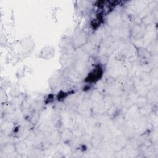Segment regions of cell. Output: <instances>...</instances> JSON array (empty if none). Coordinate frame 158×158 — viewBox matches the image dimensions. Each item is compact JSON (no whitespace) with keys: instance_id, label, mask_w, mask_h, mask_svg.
Wrapping results in <instances>:
<instances>
[{"instance_id":"obj_18","label":"cell","mask_w":158,"mask_h":158,"mask_svg":"<svg viewBox=\"0 0 158 158\" xmlns=\"http://www.w3.org/2000/svg\"><path fill=\"white\" fill-rule=\"evenodd\" d=\"M102 143V137L100 135H96L91 139V144L93 148H97Z\"/></svg>"},{"instance_id":"obj_24","label":"cell","mask_w":158,"mask_h":158,"mask_svg":"<svg viewBox=\"0 0 158 158\" xmlns=\"http://www.w3.org/2000/svg\"><path fill=\"white\" fill-rule=\"evenodd\" d=\"M10 94L12 96V97H19L20 95V92L19 91L17 90V89L15 88H13L11 89V91H10Z\"/></svg>"},{"instance_id":"obj_20","label":"cell","mask_w":158,"mask_h":158,"mask_svg":"<svg viewBox=\"0 0 158 158\" xmlns=\"http://www.w3.org/2000/svg\"><path fill=\"white\" fill-rule=\"evenodd\" d=\"M112 105L115 107H118L122 102V99L120 95H113L111 96Z\"/></svg>"},{"instance_id":"obj_1","label":"cell","mask_w":158,"mask_h":158,"mask_svg":"<svg viewBox=\"0 0 158 158\" xmlns=\"http://www.w3.org/2000/svg\"><path fill=\"white\" fill-rule=\"evenodd\" d=\"M106 23L107 25L112 29L119 27L123 23L122 15L117 11H112L107 15Z\"/></svg>"},{"instance_id":"obj_23","label":"cell","mask_w":158,"mask_h":158,"mask_svg":"<svg viewBox=\"0 0 158 158\" xmlns=\"http://www.w3.org/2000/svg\"><path fill=\"white\" fill-rule=\"evenodd\" d=\"M50 81H51L50 82L51 85H52L54 87H56V86H59V84L60 81V76L59 77V76L55 75L51 78Z\"/></svg>"},{"instance_id":"obj_2","label":"cell","mask_w":158,"mask_h":158,"mask_svg":"<svg viewBox=\"0 0 158 158\" xmlns=\"http://www.w3.org/2000/svg\"><path fill=\"white\" fill-rule=\"evenodd\" d=\"M88 37L85 31H80L71 38L72 44L75 50L78 49L87 44Z\"/></svg>"},{"instance_id":"obj_6","label":"cell","mask_w":158,"mask_h":158,"mask_svg":"<svg viewBox=\"0 0 158 158\" xmlns=\"http://www.w3.org/2000/svg\"><path fill=\"white\" fill-rule=\"evenodd\" d=\"M146 103L154 106L157 104V90L156 88L149 89L145 97Z\"/></svg>"},{"instance_id":"obj_12","label":"cell","mask_w":158,"mask_h":158,"mask_svg":"<svg viewBox=\"0 0 158 158\" xmlns=\"http://www.w3.org/2000/svg\"><path fill=\"white\" fill-rule=\"evenodd\" d=\"M138 114H139V106L136 104L130 106L128 109L127 112L125 113V115L128 116V118H131V119L135 118V117Z\"/></svg>"},{"instance_id":"obj_3","label":"cell","mask_w":158,"mask_h":158,"mask_svg":"<svg viewBox=\"0 0 158 158\" xmlns=\"http://www.w3.org/2000/svg\"><path fill=\"white\" fill-rule=\"evenodd\" d=\"M146 28V27L142 24L133 23L131 28H130V36L135 40H142L144 38Z\"/></svg>"},{"instance_id":"obj_8","label":"cell","mask_w":158,"mask_h":158,"mask_svg":"<svg viewBox=\"0 0 158 158\" xmlns=\"http://www.w3.org/2000/svg\"><path fill=\"white\" fill-rule=\"evenodd\" d=\"M138 80L144 86H149L152 83V78L147 71H143L138 77Z\"/></svg>"},{"instance_id":"obj_5","label":"cell","mask_w":158,"mask_h":158,"mask_svg":"<svg viewBox=\"0 0 158 158\" xmlns=\"http://www.w3.org/2000/svg\"><path fill=\"white\" fill-rule=\"evenodd\" d=\"M136 54L138 57L143 60H149L153 56L146 48L142 46L136 47Z\"/></svg>"},{"instance_id":"obj_4","label":"cell","mask_w":158,"mask_h":158,"mask_svg":"<svg viewBox=\"0 0 158 158\" xmlns=\"http://www.w3.org/2000/svg\"><path fill=\"white\" fill-rule=\"evenodd\" d=\"M55 54V49L51 46H46L40 51L38 57L42 59L49 60L54 57Z\"/></svg>"},{"instance_id":"obj_19","label":"cell","mask_w":158,"mask_h":158,"mask_svg":"<svg viewBox=\"0 0 158 158\" xmlns=\"http://www.w3.org/2000/svg\"><path fill=\"white\" fill-rule=\"evenodd\" d=\"M15 144H16L17 153L19 154H22V152L25 151L28 148L27 144L25 142H23V140H21L19 143H15Z\"/></svg>"},{"instance_id":"obj_14","label":"cell","mask_w":158,"mask_h":158,"mask_svg":"<svg viewBox=\"0 0 158 158\" xmlns=\"http://www.w3.org/2000/svg\"><path fill=\"white\" fill-rule=\"evenodd\" d=\"M99 69V67L98 68V70H96L94 69L91 73H89V75L88 74V78H86V79H89L88 81H91V80H92V81H94L95 80H98V79L99 80V78L101 77L102 76V70L101 69L98 70Z\"/></svg>"},{"instance_id":"obj_9","label":"cell","mask_w":158,"mask_h":158,"mask_svg":"<svg viewBox=\"0 0 158 158\" xmlns=\"http://www.w3.org/2000/svg\"><path fill=\"white\" fill-rule=\"evenodd\" d=\"M2 153L6 155H10L15 153H17V148L15 143H5L1 148Z\"/></svg>"},{"instance_id":"obj_13","label":"cell","mask_w":158,"mask_h":158,"mask_svg":"<svg viewBox=\"0 0 158 158\" xmlns=\"http://www.w3.org/2000/svg\"><path fill=\"white\" fill-rule=\"evenodd\" d=\"M154 20H156V15H154L153 12H150L141 19V24L145 27H147L153 23Z\"/></svg>"},{"instance_id":"obj_16","label":"cell","mask_w":158,"mask_h":158,"mask_svg":"<svg viewBox=\"0 0 158 158\" xmlns=\"http://www.w3.org/2000/svg\"><path fill=\"white\" fill-rule=\"evenodd\" d=\"M28 122L33 125H35L37 122H38L39 118H40V114L38 112V110H33L31 113L29 115V116L28 117Z\"/></svg>"},{"instance_id":"obj_10","label":"cell","mask_w":158,"mask_h":158,"mask_svg":"<svg viewBox=\"0 0 158 158\" xmlns=\"http://www.w3.org/2000/svg\"><path fill=\"white\" fill-rule=\"evenodd\" d=\"M61 140L60 133L57 130L51 131L49 134V143L52 145H57Z\"/></svg>"},{"instance_id":"obj_21","label":"cell","mask_w":158,"mask_h":158,"mask_svg":"<svg viewBox=\"0 0 158 158\" xmlns=\"http://www.w3.org/2000/svg\"><path fill=\"white\" fill-rule=\"evenodd\" d=\"M148 73H149V75L151 77V78H152V80L157 79V78H158V69L157 67H152L148 71Z\"/></svg>"},{"instance_id":"obj_15","label":"cell","mask_w":158,"mask_h":158,"mask_svg":"<svg viewBox=\"0 0 158 158\" xmlns=\"http://www.w3.org/2000/svg\"><path fill=\"white\" fill-rule=\"evenodd\" d=\"M128 143V138L125 135H119L117 137L115 140V144L122 149L124 148Z\"/></svg>"},{"instance_id":"obj_7","label":"cell","mask_w":158,"mask_h":158,"mask_svg":"<svg viewBox=\"0 0 158 158\" xmlns=\"http://www.w3.org/2000/svg\"><path fill=\"white\" fill-rule=\"evenodd\" d=\"M60 133L61 140L65 144L70 143L74 138L73 132L69 128H64L61 131H60Z\"/></svg>"},{"instance_id":"obj_22","label":"cell","mask_w":158,"mask_h":158,"mask_svg":"<svg viewBox=\"0 0 158 158\" xmlns=\"http://www.w3.org/2000/svg\"><path fill=\"white\" fill-rule=\"evenodd\" d=\"M0 98H1V104H3L4 103H6L7 102V99H8V97H7V95L6 94V91L2 88H1V92H0Z\"/></svg>"},{"instance_id":"obj_17","label":"cell","mask_w":158,"mask_h":158,"mask_svg":"<svg viewBox=\"0 0 158 158\" xmlns=\"http://www.w3.org/2000/svg\"><path fill=\"white\" fill-rule=\"evenodd\" d=\"M154 56V54H156L157 52V42L156 40H152L148 46L146 48Z\"/></svg>"},{"instance_id":"obj_11","label":"cell","mask_w":158,"mask_h":158,"mask_svg":"<svg viewBox=\"0 0 158 158\" xmlns=\"http://www.w3.org/2000/svg\"><path fill=\"white\" fill-rule=\"evenodd\" d=\"M133 83H134V85H135L136 93L138 94L139 96L145 97V96L149 89L148 88V86H146L144 85H143L139 80H138V82H137V83H135V82H133Z\"/></svg>"}]
</instances>
